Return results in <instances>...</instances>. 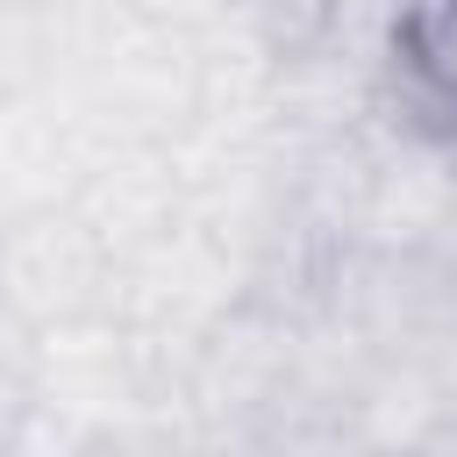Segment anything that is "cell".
Here are the masks:
<instances>
[{
	"label": "cell",
	"instance_id": "6da1fadb",
	"mask_svg": "<svg viewBox=\"0 0 457 457\" xmlns=\"http://www.w3.org/2000/svg\"><path fill=\"white\" fill-rule=\"evenodd\" d=\"M407 457H457V414H436V421L407 443Z\"/></svg>",
	"mask_w": 457,
	"mask_h": 457
}]
</instances>
